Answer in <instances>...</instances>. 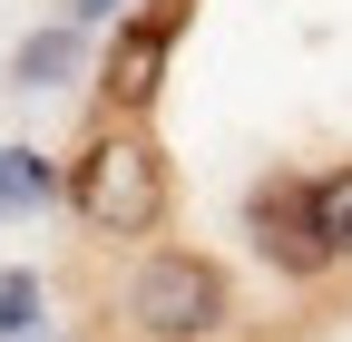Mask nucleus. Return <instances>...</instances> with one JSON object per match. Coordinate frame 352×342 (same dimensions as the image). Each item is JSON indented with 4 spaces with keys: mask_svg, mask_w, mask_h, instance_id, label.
<instances>
[{
    "mask_svg": "<svg viewBox=\"0 0 352 342\" xmlns=\"http://www.w3.org/2000/svg\"><path fill=\"white\" fill-rule=\"evenodd\" d=\"M59 196L78 205L88 235H108V244H147V235L166 225V205H176V176H166V147L147 137L138 117H108L98 137L78 147V166L59 176Z\"/></svg>",
    "mask_w": 352,
    "mask_h": 342,
    "instance_id": "obj_1",
    "label": "nucleus"
},
{
    "mask_svg": "<svg viewBox=\"0 0 352 342\" xmlns=\"http://www.w3.org/2000/svg\"><path fill=\"white\" fill-rule=\"evenodd\" d=\"M118 323L138 342H215L235 323V274L196 244H147L118 284Z\"/></svg>",
    "mask_w": 352,
    "mask_h": 342,
    "instance_id": "obj_2",
    "label": "nucleus"
},
{
    "mask_svg": "<svg viewBox=\"0 0 352 342\" xmlns=\"http://www.w3.org/2000/svg\"><path fill=\"white\" fill-rule=\"evenodd\" d=\"M166 49H176V0H147L138 20H118L108 59H98V98H108V117H147V108H157Z\"/></svg>",
    "mask_w": 352,
    "mask_h": 342,
    "instance_id": "obj_3",
    "label": "nucleus"
},
{
    "mask_svg": "<svg viewBox=\"0 0 352 342\" xmlns=\"http://www.w3.org/2000/svg\"><path fill=\"white\" fill-rule=\"evenodd\" d=\"M254 254L274 274H294V284L333 264V254H323V225H314V186H264L254 196Z\"/></svg>",
    "mask_w": 352,
    "mask_h": 342,
    "instance_id": "obj_4",
    "label": "nucleus"
},
{
    "mask_svg": "<svg viewBox=\"0 0 352 342\" xmlns=\"http://www.w3.org/2000/svg\"><path fill=\"white\" fill-rule=\"evenodd\" d=\"M59 196V166L39 147H0V216H30V205Z\"/></svg>",
    "mask_w": 352,
    "mask_h": 342,
    "instance_id": "obj_5",
    "label": "nucleus"
},
{
    "mask_svg": "<svg viewBox=\"0 0 352 342\" xmlns=\"http://www.w3.org/2000/svg\"><path fill=\"white\" fill-rule=\"evenodd\" d=\"M314 225H323V254H333V264H352V166L314 176Z\"/></svg>",
    "mask_w": 352,
    "mask_h": 342,
    "instance_id": "obj_6",
    "label": "nucleus"
},
{
    "mask_svg": "<svg viewBox=\"0 0 352 342\" xmlns=\"http://www.w3.org/2000/svg\"><path fill=\"white\" fill-rule=\"evenodd\" d=\"M69 59H78V39H69V30H39L30 49H20V89H50V78H69Z\"/></svg>",
    "mask_w": 352,
    "mask_h": 342,
    "instance_id": "obj_7",
    "label": "nucleus"
},
{
    "mask_svg": "<svg viewBox=\"0 0 352 342\" xmlns=\"http://www.w3.org/2000/svg\"><path fill=\"white\" fill-rule=\"evenodd\" d=\"M39 323V274H0V342H20Z\"/></svg>",
    "mask_w": 352,
    "mask_h": 342,
    "instance_id": "obj_8",
    "label": "nucleus"
},
{
    "mask_svg": "<svg viewBox=\"0 0 352 342\" xmlns=\"http://www.w3.org/2000/svg\"><path fill=\"white\" fill-rule=\"evenodd\" d=\"M98 10H108V0H78V20H98Z\"/></svg>",
    "mask_w": 352,
    "mask_h": 342,
    "instance_id": "obj_9",
    "label": "nucleus"
}]
</instances>
